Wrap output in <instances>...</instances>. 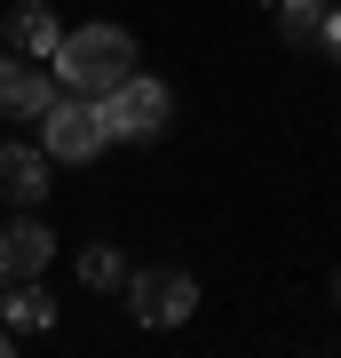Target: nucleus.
<instances>
[{
	"instance_id": "f257e3e1",
	"label": "nucleus",
	"mask_w": 341,
	"mask_h": 358,
	"mask_svg": "<svg viewBox=\"0 0 341 358\" xmlns=\"http://www.w3.org/2000/svg\"><path fill=\"white\" fill-rule=\"evenodd\" d=\"M48 64L63 80V96H103V88H119L135 72V40L119 24H79V32H63L48 48Z\"/></svg>"
},
{
	"instance_id": "f03ea898",
	"label": "nucleus",
	"mask_w": 341,
	"mask_h": 358,
	"mask_svg": "<svg viewBox=\"0 0 341 358\" xmlns=\"http://www.w3.org/2000/svg\"><path fill=\"white\" fill-rule=\"evenodd\" d=\"M40 136H48V159H96L103 143H112L96 96H56L48 112H40Z\"/></svg>"
},
{
	"instance_id": "7ed1b4c3",
	"label": "nucleus",
	"mask_w": 341,
	"mask_h": 358,
	"mask_svg": "<svg viewBox=\"0 0 341 358\" xmlns=\"http://www.w3.org/2000/svg\"><path fill=\"white\" fill-rule=\"evenodd\" d=\"M96 112H103V128H112V143H119V136H159V128H167V88L143 80V72H127L119 88L96 96Z\"/></svg>"
},
{
	"instance_id": "20e7f679",
	"label": "nucleus",
	"mask_w": 341,
	"mask_h": 358,
	"mask_svg": "<svg viewBox=\"0 0 341 358\" xmlns=\"http://www.w3.org/2000/svg\"><path fill=\"white\" fill-rule=\"evenodd\" d=\"M127 303H135L143 327H175V319L199 310V287H190L183 271H135V279H127Z\"/></svg>"
},
{
	"instance_id": "39448f33",
	"label": "nucleus",
	"mask_w": 341,
	"mask_h": 358,
	"mask_svg": "<svg viewBox=\"0 0 341 358\" xmlns=\"http://www.w3.org/2000/svg\"><path fill=\"white\" fill-rule=\"evenodd\" d=\"M48 255H56V239H48V223H8L0 231V279H40L48 271Z\"/></svg>"
},
{
	"instance_id": "423d86ee",
	"label": "nucleus",
	"mask_w": 341,
	"mask_h": 358,
	"mask_svg": "<svg viewBox=\"0 0 341 358\" xmlns=\"http://www.w3.org/2000/svg\"><path fill=\"white\" fill-rule=\"evenodd\" d=\"M0 199H16V207H40V199H48V152L8 143V152H0Z\"/></svg>"
},
{
	"instance_id": "0eeeda50",
	"label": "nucleus",
	"mask_w": 341,
	"mask_h": 358,
	"mask_svg": "<svg viewBox=\"0 0 341 358\" xmlns=\"http://www.w3.org/2000/svg\"><path fill=\"white\" fill-rule=\"evenodd\" d=\"M56 103V80L40 72V64H0V112H16V120H40Z\"/></svg>"
},
{
	"instance_id": "6e6552de",
	"label": "nucleus",
	"mask_w": 341,
	"mask_h": 358,
	"mask_svg": "<svg viewBox=\"0 0 341 358\" xmlns=\"http://www.w3.org/2000/svg\"><path fill=\"white\" fill-rule=\"evenodd\" d=\"M8 40H16V48H24V56H48V48H56L63 32H56V16L40 8V0H24V8L8 16Z\"/></svg>"
},
{
	"instance_id": "1a4fd4ad",
	"label": "nucleus",
	"mask_w": 341,
	"mask_h": 358,
	"mask_svg": "<svg viewBox=\"0 0 341 358\" xmlns=\"http://www.w3.org/2000/svg\"><path fill=\"white\" fill-rule=\"evenodd\" d=\"M278 24L294 48H317V32H326V0H278Z\"/></svg>"
},
{
	"instance_id": "9d476101",
	"label": "nucleus",
	"mask_w": 341,
	"mask_h": 358,
	"mask_svg": "<svg viewBox=\"0 0 341 358\" xmlns=\"http://www.w3.org/2000/svg\"><path fill=\"white\" fill-rule=\"evenodd\" d=\"M8 287H16V294H8V319H16V327H48V319H56V303H48L32 279H8Z\"/></svg>"
},
{
	"instance_id": "9b49d317",
	"label": "nucleus",
	"mask_w": 341,
	"mask_h": 358,
	"mask_svg": "<svg viewBox=\"0 0 341 358\" xmlns=\"http://www.w3.org/2000/svg\"><path fill=\"white\" fill-rule=\"evenodd\" d=\"M79 279L88 287H119V255L112 247H88V255H79Z\"/></svg>"
},
{
	"instance_id": "f8f14e48",
	"label": "nucleus",
	"mask_w": 341,
	"mask_h": 358,
	"mask_svg": "<svg viewBox=\"0 0 341 358\" xmlns=\"http://www.w3.org/2000/svg\"><path fill=\"white\" fill-rule=\"evenodd\" d=\"M317 40H326V48H333V64H341V8H333V0H326V32H317Z\"/></svg>"
},
{
	"instance_id": "ddd939ff",
	"label": "nucleus",
	"mask_w": 341,
	"mask_h": 358,
	"mask_svg": "<svg viewBox=\"0 0 341 358\" xmlns=\"http://www.w3.org/2000/svg\"><path fill=\"white\" fill-rule=\"evenodd\" d=\"M0 350H8V334H0Z\"/></svg>"
},
{
	"instance_id": "4468645a",
	"label": "nucleus",
	"mask_w": 341,
	"mask_h": 358,
	"mask_svg": "<svg viewBox=\"0 0 341 358\" xmlns=\"http://www.w3.org/2000/svg\"><path fill=\"white\" fill-rule=\"evenodd\" d=\"M333 294H341V279H333Z\"/></svg>"
},
{
	"instance_id": "2eb2a0df",
	"label": "nucleus",
	"mask_w": 341,
	"mask_h": 358,
	"mask_svg": "<svg viewBox=\"0 0 341 358\" xmlns=\"http://www.w3.org/2000/svg\"><path fill=\"white\" fill-rule=\"evenodd\" d=\"M0 287H8V279H0Z\"/></svg>"
}]
</instances>
